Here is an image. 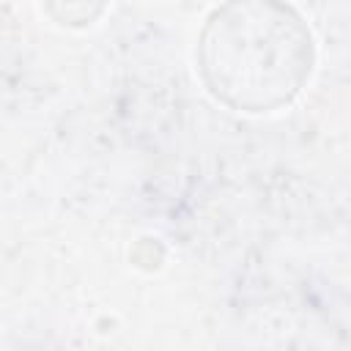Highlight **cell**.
<instances>
[{"label":"cell","instance_id":"1","mask_svg":"<svg viewBox=\"0 0 351 351\" xmlns=\"http://www.w3.org/2000/svg\"><path fill=\"white\" fill-rule=\"evenodd\" d=\"M250 19L217 16L214 55L206 58V69L217 74L214 90L241 93V107H271L282 101L285 88L296 90L293 71H304V47L310 38H291L293 27L285 22V11L263 0V16L255 14V3H244Z\"/></svg>","mask_w":351,"mask_h":351}]
</instances>
